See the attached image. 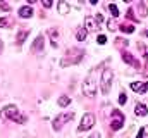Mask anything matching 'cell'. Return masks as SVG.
<instances>
[{
	"label": "cell",
	"instance_id": "obj_11",
	"mask_svg": "<svg viewBox=\"0 0 148 138\" xmlns=\"http://www.w3.org/2000/svg\"><path fill=\"white\" fill-rule=\"evenodd\" d=\"M57 10H59V14H69V10H71V5H69L67 2L60 0V2H57Z\"/></svg>",
	"mask_w": 148,
	"mask_h": 138
},
{
	"label": "cell",
	"instance_id": "obj_9",
	"mask_svg": "<svg viewBox=\"0 0 148 138\" xmlns=\"http://www.w3.org/2000/svg\"><path fill=\"white\" fill-rule=\"evenodd\" d=\"M131 90L145 93V92H148V83H138V81H134V83H131Z\"/></svg>",
	"mask_w": 148,
	"mask_h": 138
},
{
	"label": "cell",
	"instance_id": "obj_15",
	"mask_svg": "<svg viewBox=\"0 0 148 138\" xmlns=\"http://www.w3.org/2000/svg\"><path fill=\"white\" fill-rule=\"evenodd\" d=\"M134 110H136L138 116H147L148 114V107L145 104H136V109H134Z\"/></svg>",
	"mask_w": 148,
	"mask_h": 138
},
{
	"label": "cell",
	"instance_id": "obj_29",
	"mask_svg": "<svg viewBox=\"0 0 148 138\" xmlns=\"http://www.w3.org/2000/svg\"><path fill=\"white\" fill-rule=\"evenodd\" d=\"M147 36H148V33H147Z\"/></svg>",
	"mask_w": 148,
	"mask_h": 138
},
{
	"label": "cell",
	"instance_id": "obj_18",
	"mask_svg": "<svg viewBox=\"0 0 148 138\" xmlns=\"http://www.w3.org/2000/svg\"><path fill=\"white\" fill-rule=\"evenodd\" d=\"M69 104H71V97L62 95V97L59 99V105H60V107H66V105H69Z\"/></svg>",
	"mask_w": 148,
	"mask_h": 138
},
{
	"label": "cell",
	"instance_id": "obj_14",
	"mask_svg": "<svg viewBox=\"0 0 148 138\" xmlns=\"http://www.w3.org/2000/svg\"><path fill=\"white\" fill-rule=\"evenodd\" d=\"M122 61L127 62V64H131V66H138V62L133 59V55H131L129 52H122Z\"/></svg>",
	"mask_w": 148,
	"mask_h": 138
},
{
	"label": "cell",
	"instance_id": "obj_25",
	"mask_svg": "<svg viewBox=\"0 0 148 138\" xmlns=\"http://www.w3.org/2000/svg\"><path fill=\"white\" fill-rule=\"evenodd\" d=\"M95 21H97V23L100 24V23L103 21V16H102V14H97V16H95Z\"/></svg>",
	"mask_w": 148,
	"mask_h": 138
},
{
	"label": "cell",
	"instance_id": "obj_3",
	"mask_svg": "<svg viewBox=\"0 0 148 138\" xmlns=\"http://www.w3.org/2000/svg\"><path fill=\"white\" fill-rule=\"evenodd\" d=\"M73 119H74V112H73V110L60 112V114L53 119V130H55V131H59L66 123H69V121H73Z\"/></svg>",
	"mask_w": 148,
	"mask_h": 138
},
{
	"label": "cell",
	"instance_id": "obj_19",
	"mask_svg": "<svg viewBox=\"0 0 148 138\" xmlns=\"http://www.w3.org/2000/svg\"><path fill=\"white\" fill-rule=\"evenodd\" d=\"M109 10L112 12V16H114V17H117V16H119V9H117V5H115V3H109Z\"/></svg>",
	"mask_w": 148,
	"mask_h": 138
},
{
	"label": "cell",
	"instance_id": "obj_6",
	"mask_svg": "<svg viewBox=\"0 0 148 138\" xmlns=\"http://www.w3.org/2000/svg\"><path fill=\"white\" fill-rule=\"evenodd\" d=\"M83 93L90 99H93L97 95V83L91 79V78H86L84 83H83Z\"/></svg>",
	"mask_w": 148,
	"mask_h": 138
},
{
	"label": "cell",
	"instance_id": "obj_21",
	"mask_svg": "<svg viewBox=\"0 0 148 138\" xmlns=\"http://www.w3.org/2000/svg\"><path fill=\"white\" fill-rule=\"evenodd\" d=\"M97 41H98L100 45H105V43H107V36H105V34H98V38H97Z\"/></svg>",
	"mask_w": 148,
	"mask_h": 138
},
{
	"label": "cell",
	"instance_id": "obj_13",
	"mask_svg": "<svg viewBox=\"0 0 148 138\" xmlns=\"http://www.w3.org/2000/svg\"><path fill=\"white\" fill-rule=\"evenodd\" d=\"M43 34H38L36 36V40H35V43H33V50H43Z\"/></svg>",
	"mask_w": 148,
	"mask_h": 138
},
{
	"label": "cell",
	"instance_id": "obj_23",
	"mask_svg": "<svg viewBox=\"0 0 148 138\" xmlns=\"http://www.w3.org/2000/svg\"><path fill=\"white\" fill-rule=\"evenodd\" d=\"M126 102H127V97H126V93H121V95H119V104H121V105H124Z\"/></svg>",
	"mask_w": 148,
	"mask_h": 138
},
{
	"label": "cell",
	"instance_id": "obj_7",
	"mask_svg": "<svg viewBox=\"0 0 148 138\" xmlns=\"http://www.w3.org/2000/svg\"><path fill=\"white\" fill-rule=\"evenodd\" d=\"M124 124V114L121 110H114L112 112V130H121Z\"/></svg>",
	"mask_w": 148,
	"mask_h": 138
},
{
	"label": "cell",
	"instance_id": "obj_20",
	"mask_svg": "<svg viewBox=\"0 0 148 138\" xmlns=\"http://www.w3.org/2000/svg\"><path fill=\"white\" fill-rule=\"evenodd\" d=\"M0 26H3V28L10 26V19H7V17H0Z\"/></svg>",
	"mask_w": 148,
	"mask_h": 138
},
{
	"label": "cell",
	"instance_id": "obj_12",
	"mask_svg": "<svg viewBox=\"0 0 148 138\" xmlns=\"http://www.w3.org/2000/svg\"><path fill=\"white\" fill-rule=\"evenodd\" d=\"M28 34H29V30H19V33L16 36V43H17V45H23V43L26 41Z\"/></svg>",
	"mask_w": 148,
	"mask_h": 138
},
{
	"label": "cell",
	"instance_id": "obj_4",
	"mask_svg": "<svg viewBox=\"0 0 148 138\" xmlns=\"http://www.w3.org/2000/svg\"><path fill=\"white\" fill-rule=\"evenodd\" d=\"M112 78H114V72H112L110 69H103V72H102V79H100V86H102V92H103L105 95L110 92Z\"/></svg>",
	"mask_w": 148,
	"mask_h": 138
},
{
	"label": "cell",
	"instance_id": "obj_1",
	"mask_svg": "<svg viewBox=\"0 0 148 138\" xmlns=\"http://www.w3.org/2000/svg\"><path fill=\"white\" fill-rule=\"evenodd\" d=\"M83 55H84V52L81 50V48H69L66 54H64V57H62V61H60V68H67V66H74V64H79L81 61H83Z\"/></svg>",
	"mask_w": 148,
	"mask_h": 138
},
{
	"label": "cell",
	"instance_id": "obj_26",
	"mask_svg": "<svg viewBox=\"0 0 148 138\" xmlns=\"http://www.w3.org/2000/svg\"><path fill=\"white\" fill-rule=\"evenodd\" d=\"M43 7H47V9L52 7V2H50V0H45V2H43Z\"/></svg>",
	"mask_w": 148,
	"mask_h": 138
},
{
	"label": "cell",
	"instance_id": "obj_2",
	"mask_svg": "<svg viewBox=\"0 0 148 138\" xmlns=\"http://www.w3.org/2000/svg\"><path fill=\"white\" fill-rule=\"evenodd\" d=\"M2 114L5 116V117H9L10 121H14V123H17V124H24L26 121H28V117L24 116V114H21V110L16 107V105H5L3 107V110H2Z\"/></svg>",
	"mask_w": 148,
	"mask_h": 138
},
{
	"label": "cell",
	"instance_id": "obj_10",
	"mask_svg": "<svg viewBox=\"0 0 148 138\" xmlns=\"http://www.w3.org/2000/svg\"><path fill=\"white\" fill-rule=\"evenodd\" d=\"M31 16H33V9H31L29 5H24V7L19 9V17H21V19H28V17H31Z\"/></svg>",
	"mask_w": 148,
	"mask_h": 138
},
{
	"label": "cell",
	"instance_id": "obj_28",
	"mask_svg": "<svg viewBox=\"0 0 148 138\" xmlns=\"http://www.w3.org/2000/svg\"><path fill=\"white\" fill-rule=\"evenodd\" d=\"M145 133H147V137H145V138H148V128H147V131H145Z\"/></svg>",
	"mask_w": 148,
	"mask_h": 138
},
{
	"label": "cell",
	"instance_id": "obj_8",
	"mask_svg": "<svg viewBox=\"0 0 148 138\" xmlns=\"http://www.w3.org/2000/svg\"><path fill=\"white\" fill-rule=\"evenodd\" d=\"M84 28H86V31H97L98 30V23L95 21V17L86 16L84 17Z\"/></svg>",
	"mask_w": 148,
	"mask_h": 138
},
{
	"label": "cell",
	"instance_id": "obj_24",
	"mask_svg": "<svg viewBox=\"0 0 148 138\" xmlns=\"http://www.w3.org/2000/svg\"><path fill=\"white\" fill-rule=\"evenodd\" d=\"M145 131H147V128H140V131H138L136 138H145Z\"/></svg>",
	"mask_w": 148,
	"mask_h": 138
},
{
	"label": "cell",
	"instance_id": "obj_22",
	"mask_svg": "<svg viewBox=\"0 0 148 138\" xmlns=\"http://www.w3.org/2000/svg\"><path fill=\"white\" fill-rule=\"evenodd\" d=\"M0 9L5 10V12H9V10H10V5H9L7 2H0Z\"/></svg>",
	"mask_w": 148,
	"mask_h": 138
},
{
	"label": "cell",
	"instance_id": "obj_17",
	"mask_svg": "<svg viewBox=\"0 0 148 138\" xmlns=\"http://www.w3.org/2000/svg\"><path fill=\"white\" fill-rule=\"evenodd\" d=\"M121 31L122 33H133L134 31V26L133 24H121Z\"/></svg>",
	"mask_w": 148,
	"mask_h": 138
},
{
	"label": "cell",
	"instance_id": "obj_27",
	"mask_svg": "<svg viewBox=\"0 0 148 138\" xmlns=\"http://www.w3.org/2000/svg\"><path fill=\"white\" fill-rule=\"evenodd\" d=\"M2 47H3V45H2V40H0V50H2Z\"/></svg>",
	"mask_w": 148,
	"mask_h": 138
},
{
	"label": "cell",
	"instance_id": "obj_5",
	"mask_svg": "<svg viewBox=\"0 0 148 138\" xmlns=\"http://www.w3.org/2000/svg\"><path fill=\"white\" fill-rule=\"evenodd\" d=\"M95 126V116L91 114V112H88V114H84L83 116V119H81V124L77 126V131L79 133H83V131H88V130H91Z\"/></svg>",
	"mask_w": 148,
	"mask_h": 138
},
{
	"label": "cell",
	"instance_id": "obj_16",
	"mask_svg": "<svg viewBox=\"0 0 148 138\" xmlns=\"http://www.w3.org/2000/svg\"><path fill=\"white\" fill-rule=\"evenodd\" d=\"M86 36H88V31H86L84 28H79V30L76 31V38H77L79 41H84V40H86Z\"/></svg>",
	"mask_w": 148,
	"mask_h": 138
}]
</instances>
